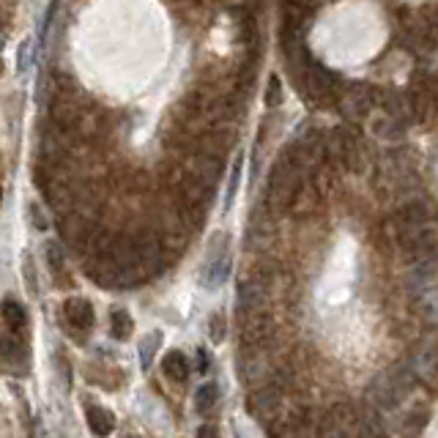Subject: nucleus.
<instances>
[{"mask_svg":"<svg viewBox=\"0 0 438 438\" xmlns=\"http://www.w3.org/2000/svg\"><path fill=\"white\" fill-rule=\"evenodd\" d=\"M414 389L392 370V373H384V375L373 378V384H370V403H373V408L389 414V411H397L403 405V400Z\"/></svg>","mask_w":438,"mask_h":438,"instance_id":"1","label":"nucleus"},{"mask_svg":"<svg viewBox=\"0 0 438 438\" xmlns=\"http://www.w3.org/2000/svg\"><path fill=\"white\" fill-rule=\"evenodd\" d=\"M63 318H66V326L72 329V334L77 337V343H83V332H90L93 329V307L88 299H80V296H72L66 299L63 305Z\"/></svg>","mask_w":438,"mask_h":438,"instance_id":"2","label":"nucleus"},{"mask_svg":"<svg viewBox=\"0 0 438 438\" xmlns=\"http://www.w3.org/2000/svg\"><path fill=\"white\" fill-rule=\"evenodd\" d=\"M162 373L175 381V384H184L189 375H192V364H189V359L181 353V350H170L165 359H162Z\"/></svg>","mask_w":438,"mask_h":438,"instance_id":"3","label":"nucleus"},{"mask_svg":"<svg viewBox=\"0 0 438 438\" xmlns=\"http://www.w3.org/2000/svg\"><path fill=\"white\" fill-rule=\"evenodd\" d=\"M3 321H6V329L14 332V334H22L28 332V312L25 307L14 299H6L3 302Z\"/></svg>","mask_w":438,"mask_h":438,"instance_id":"4","label":"nucleus"},{"mask_svg":"<svg viewBox=\"0 0 438 438\" xmlns=\"http://www.w3.org/2000/svg\"><path fill=\"white\" fill-rule=\"evenodd\" d=\"M86 414H88V425H90V430H93L96 436H110V433H113L115 422H113V414H110L107 408L88 403Z\"/></svg>","mask_w":438,"mask_h":438,"instance_id":"5","label":"nucleus"},{"mask_svg":"<svg viewBox=\"0 0 438 438\" xmlns=\"http://www.w3.org/2000/svg\"><path fill=\"white\" fill-rule=\"evenodd\" d=\"M227 274H230V255L222 250V255L217 261H209V271H206L203 279H206L209 288H217V285H222L227 279Z\"/></svg>","mask_w":438,"mask_h":438,"instance_id":"6","label":"nucleus"},{"mask_svg":"<svg viewBox=\"0 0 438 438\" xmlns=\"http://www.w3.org/2000/svg\"><path fill=\"white\" fill-rule=\"evenodd\" d=\"M131 329H134V321L127 309H113L110 312V332L115 340H129Z\"/></svg>","mask_w":438,"mask_h":438,"instance_id":"7","label":"nucleus"},{"mask_svg":"<svg viewBox=\"0 0 438 438\" xmlns=\"http://www.w3.org/2000/svg\"><path fill=\"white\" fill-rule=\"evenodd\" d=\"M217 400H219L217 384H203V387L195 392V411H197L200 416H206V414L217 405Z\"/></svg>","mask_w":438,"mask_h":438,"instance_id":"8","label":"nucleus"},{"mask_svg":"<svg viewBox=\"0 0 438 438\" xmlns=\"http://www.w3.org/2000/svg\"><path fill=\"white\" fill-rule=\"evenodd\" d=\"M44 261L49 266V274H52L55 279H60V274H63V247H60L58 241H47V247H44Z\"/></svg>","mask_w":438,"mask_h":438,"instance_id":"9","label":"nucleus"},{"mask_svg":"<svg viewBox=\"0 0 438 438\" xmlns=\"http://www.w3.org/2000/svg\"><path fill=\"white\" fill-rule=\"evenodd\" d=\"M159 346H162V334H159V332H154V337H145V340H143V346H140V362H143V370H148V367H151V359H154V353H156Z\"/></svg>","mask_w":438,"mask_h":438,"instance_id":"10","label":"nucleus"},{"mask_svg":"<svg viewBox=\"0 0 438 438\" xmlns=\"http://www.w3.org/2000/svg\"><path fill=\"white\" fill-rule=\"evenodd\" d=\"M282 104V83H279V77L277 74H271L268 77V88H266V107H279Z\"/></svg>","mask_w":438,"mask_h":438,"instance_id":"11","label":"nucleus"},{"mask_svg":"<svg viewBox=\"0 0 438 438\" xmlns=\"http://www.w3.org/2000/svg\"><path fill=\"white\" fill-rule=\"evenodd\" d=\"M225 329H227L225 315H222V312L211 315V321H209V334H211V340H214V343H222V340H225Z\"/></svg>","mask_w":438,"mask_h":438,"instance_id":"12","label":"nucleus"},{"mask_svg":"<svg viewBox=\"0 0 438 438\" xmlns=\"http://www.w3.org/2000/svg\"><path fill=\"white\" fill-rule=\"evenodd\" d=\"M25 279H28V288H31V293H39L36 268H33V258H31V255H25Z\"/></svg>","mask_w":438,"mask_h":438,"instance_id":"13","label":"nucleus"},{"mask_svg":"<svg viewBox=\"0 0 438 438\" xmlns=\"http://www.w3.org/2000/svg\"><path fill=\"white\" fill-rule=\"evenodd\" d=\"M28 214H31V222H33L36 230H44V227H47V217H44L39 203H31V206H28Z\"/></svg>","mask_w":438,"mask_h":438,"instance_id":"14","label":"nucleus"},{"mask_svg":"<svg viewBox=\"0 0 438 438\" xmlns=\"http://www.w3.org/2000/svg\"><path fill=\"white\" fill-rule=\"evenodd\" d=\"M209 373V353L200 348L195 353V375H206Z\"/></svg>","mask_w":438,"mask_h":438,"instance_id":"15","label":"nucleus"},{"mask_svg":"<svg viewBox=\"0 0 438 438\" xmlns=\"http://www.w3.org/2000/svg\"><path fill=\"white\" fill-rule=\"evenodd\" d=\"M28 60H31V44L25 42L19 47V55H17V63H19V69H28Z\"/></svg>","mask_w":438,"mask_h":438,"instance_id":"16","label":"nucleus"},{"mask_svg":"<svg viewBox=\"0 0 438 438\" xmlns=\"http://www.w3.org/2000/svg\"><path fill=\"white\" fill-rule=\"evenodd\" d=\"M197 433H200V436H217L219 430H217V428H200Z\"/></svg>","mask_w":438,"mask_h":438,"instance_id":"17","label":"nucleus"},{"mask_svg":"<svg viewBox=\"0 0 438 438\" xmlns=\"http://www.w3.org/2000/svg\"><path fill=\"white\" fill-rule=\"evenodd\" d=\"M238 170H241V162L236 165V175H238ZM233 195H236V178H233V184H230V197H233Z\"/></svg>","mask_w":438,"mask_h":438,"instance_id":"18","label":"nucleus"}]
</instances>
